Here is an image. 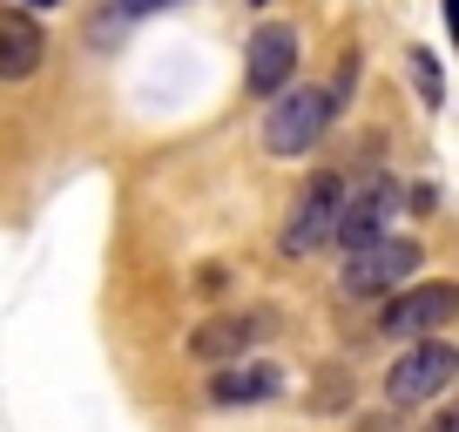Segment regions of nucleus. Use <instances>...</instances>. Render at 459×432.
<instances>
[{
  "mask_svg": "<svg viewBox=\"0 0 459 432\" xmlns=\"http://www.w3.org/2000/svg\"><path fill=\"white\" fill-rule=\"evenodd\" d=\"M284 392V372L277 365H223L210 378V405H257V399H277Z\"/></svg>",
  "mask_w": 459,
  "mask_h": 432,
  "instance_id": "obj_10",
  "label": "nucleus"
},
{
  "mask_svg": "<svg viewBox=\"0 0 459 432\" xmlns=\"http://www.w3.org/2000/svg\"><path fill=\"white\" fill-rule=\"evenodd\" d=\"M453 317H459V290L432 277V284H412V290H399V298L385 304L378 332H385V338H405V345H412V338H432L439 324H453Z\"/></svg>",
  "mask_w": 459,
  "mask_h": 432,
  "instance_id": "obj_6",
  "label": "nucleus"
},
{
  "mask_svg": "<svg viewBox=\"0 0 459 432\" xmlns=\"http://www.w3.org/2000/svg\"><path fill=\"white\" fill-rule=\"evenodd\" d=\"M271 338V311H250V317H210L203 332H189V359L203 365H244V351Z\"/></svg>",
  "mask_w": 459,
  "mask_h": 432,
  "instance_id": "obj_8",
  "label": "nucleus"
},
{
  "mask_svg": "<svg viewBox=\"0 0 459 432\" xmlns=\"http://www.w3.org/2000/svg\"><path fill=\"white\" fill-rule=\"evenodd\" d=\"M412 82H419V101H426V108H439V101H446V82H439V61H432L426 48H412Z\"/></svg>",
  "mask_w": 459,
  "mask_h": 432,
  "instance_id": "obj_11",
  "label": "nucleus"
},
{
  "mask_svg": "<svg viewBox=\"0 0 459 432\" xmlns=\"http://www.w3.org/2000/svg\"><path fill=\"white\" fill-rule=\"evenodd\" d=\"M41 55H48L41 21H28V14H0V82H28V74L41 68Z\"/></svg>",
  "mask_w": 459,
  "mask_h": 432,
  "instance_id": "obj_9",
  "label": "nucleus"
},
{
  "mask_svg": "<svg viewBox=\"0 0 459 432\" xmlns=\"http://www.w3.org/2000/svg\"><path fill=\"white\" fill-rule=\"evenodd\" d=\"M432 432H459V412H446V419H439V426H432Z\"/></svg>",
  "mask_w": 459,
  "mask_h": 432,
  "instance_id": "obj_15",
  "label": "nucleus"
},
{
  "mask_svg": "<svg viewBox=\"0 0 459 432\" xmlns=\"http://www.w3.org/2000/svg\"><path fill=\"white\" fill-rule=\"evenodd\" d=\"M298 55H304L298 28H284V21H264V28L250 34V48H244V82H250V95L271 101L277 88H290V82H298Z\"/></svg>",
  "mask_w": 459,
  "mask_h": 432,
  "instance_id": "obj_7",
  "label": "nucleus"
},
{
  "mask_svg": "<svg viewBox=\"0 0 459 432\" xmlns=\"http://www.w3.org/2000/svg\"><path fill=\"white\" fill-rule=\"evenodd\" d=\"M162 7H176V0H115V14H162Z\"/></svg>",
  "mask_w": 459,
  "mask_h": 432,
  "instance_id": "obj_14",
  "label": "nucleus"
},
{
  "mask_svg": "<svg viewBox=\"0 0 459 432\" xmlns=\"http://www.w3.org/2000/svg\"><path fill=\"white\" fill-rule=\"evenodd\" d=\"M28 7H61V0H28Z\"/></svg>",
  "mask_w": 459,
  "mask_h": 432,
  "instance_id": "obj_16",
  "label": "nucleus"
},
{
  "mask_svg": "<svg viewBox=\"0 0 459 432\" xmlns=\"http://www.w3.org/2000/svg\"><path fill=\"white\" fill-rule=\"evenodd\" d=\"M338 203H344V176H331V169H317L311 183L298 189V203H290V216H284V257H311V250H325L331 244V223H338Z\"/></svg>",
  "mask_w": 459,
  "mask_h": 432,
  "instance_id": "obj_4",
  "label": "nucleus"
},
{
  "mask_svg": "<svg viewBox=\"0 0 459 432\" xmlns=\"http://www.w3.org/2000/svg\"><path fill=\"white\" fill-rule=\"evenodd\" d=\"M311 405H317V412H338V405H344V378H338V372H325V385L311 392Z\"/></svg>",
  "mask_w": 459,
  "mask_h": 432,
  "instance_id": "obj_12",
  "label": "nucleus"
},
{
  "mask_svg": "<svg viewBox=\"0 0 459 432\" xmlns=\"http://www.w3.org/2000/svg\"><path fill=\"white\" fill-rule=\"evenodd\" d=\"M250 7H264V0H250Z\"/></svg>",
  "mask_w": 459,
  "mask_h": 432,
  "instance_id": "obj_17",
  "label": "nucleus"
},
{
  "mask_svg": "<svg viewBox=\"0 0 459 432\" xmlns=\"http://www.w3.org/2000/svg\"><path fill=\"white\" fill-rule=\"evenodd\" d=\"M351 432H412V426H405L399 412H378V419H359V426H351Z\"/></svg>",
  "mask_w": 459,
  "mask_h": 432,
  "instance_id": "obj_13",
  "label": "nucleus"
},
{
  "mask_svg": "<svg viewBox=\"0 0 459 432\" xmlns=\"http://www.w3.org/2000/svg\"><path fill=\"white\" fill-rule=\"evenodd\" d=\"M405 210V189L392 183V176H365V183H351V196L338 203V223H331V244L344 250H365L372 237H392V216Z\"/></svg>",
  "mask_w": 459,
  "mask_h": 432,
  "instance_id": "obj_3",
  "label": "nucleus"
},
{
  "mask_svg": "<svg viewBox=\"0 0 459 432\" xmlns=\"http://www.w3.org/2000/svg\"><path fill=\"white\" fill-rule=\"evenodd\" d=\"M426 264V250L412 244V237H372L365 250H351V264H344V290L351 298H378V290H399L405 277Z\"/></svg>",
  "mask_w": 459,
  "mask_h": 432,
  "instance_id": "obj_5",
  "label": "nucleus"
},
{
  "mask_svg": "<svg viewBox=\"0 0 459 432\" xmlns=\"http://www.w3.org/2000/svg\"><path fill=\"white\" fill-rule=\"evenodd\" d=\"M453 378H459V351L446 338H412L385 372V399H392V412H412V405L439 399Z\"/></svg>",
  "mask_w": 459,
  "mask_h": 432,
  "instance_id": "obj_1",
  "label": "nucleus"
},
{
  "mask_svg": "<svg viewBox=\"0 0 459 432\" xmlns=\"http://www.w3.org/2000/svg\"><path fill=\"white\" fill-rule=\"evenodd\" d=\"M331 95L325 88H277L271 95V116H264V149L271 156H304L317 149V135L331 129Z\"/></svg>",
  "mask_w": 459,
  "mask_h": 432,
  "instance_id": "obj_2",
  "label": "nucleus"
}]
</instances>
